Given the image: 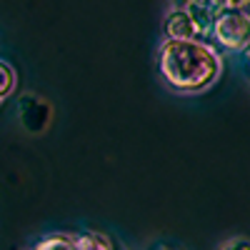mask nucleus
<instances>
[{
	"mask_svg": "<svg viewBox=\"0 0 250 250\" xmlns=\"http://www.w3.org/2000/svg\"><path fill=\"white\" fill-rule=\"evenodd\" d=\"M158 70L170 90L195 95L223 75V55L205 40H165L158 50Z\"/></svg>",
	"mask_w": 250,
	"mask_h": 250,
	"instance_id": "1",
	"label": "nucleus"
},
{
	"mask_svg": "<svg viewBox=\"0 0 250 250\" xmlns=\"http://www.w3.org/2000/svg\"><path fill=\"white\" fill-rule=\"evenodd\" d=\"M210 45L228 53H248L250 48V10L220 8L210 30Z\"/></svg>",
	"mask_w": 250,
	"mask_h": 250,
	"instance_id": "2",
	"label": "nucleus"
},
{
	"mask_svg": "<svg viewBox=\"0 0 250 250\" xmlns=\"http://www.w3.org/2000/svg\"><path fill=\"white\" fill-rule=\"evenodd\" d=\"M165 40H200L193 18L185 10H170L165 15Z\"/></svg>",
	"mask_w": 250,
	"mask_h": 250,
	"instance_id": "3",
	"label": "nucleus"
},
{
	"mask_svg": "<svg viewBox=\"0 0 250 250\" xmlns=\"http://www.w3.org/2000/svg\"><path fill=\"white\" fill-rule=\"evenodd\" d=\"M73 243H75V250H115V243L105 233H95V230L73 235Z\"/></svg>",
	"mask_w": 250,
	"mask_h": 250,
	"instance_id": "4",
	"label": "nucleus"
},
{
	"mask_svg": "<svg viewBox=\"0 0 250 250\" xmlns=\"http://www.w3.org/2000/svg\"><path fill=\"white\" fill-rule=\"evenodd\" d=\"M33 250H75V243H73V235H65V233H53V235H45L40 238Z\"/></svg>",
	"mask_w": 250,
	"mask_h": 250,
	"instance_id": "5",
	"label": "nucleus"
},
{
	"mask_svg": "<svg viewBox=\"0 0 250 250\" xmlns=\"http://www.w3.org/2000/svg\"><path fill=\"white\" fill-rule=\"evenodd\" d=\"M15 88V70L8 65V62L0 60V103H3Z\"/></svg>",
	"mask_w": 250,
	"mask_h": 250,
	"instance_id": "6",
	"label": "nucleus"
},
{
	"mask_svg": "<svg viewBox=\"0 0 250 250\" xmlns=\"http://www.w3.org/2000/svg\"><path fill=\"white\" fill-rule=\"evenodd\" d=\"M208 3H218V0H173V8L175 10H190V8L208 5Z\"/></svg>",
	"mask_w": 250,
	"mask_h": 250,
	"instance_id": "7",
	"label": "nucleus"
},
{
	"mask_svg": "<svg viewBox=\"0 0 250 250\" xmlns=\"http://www.w3.org/2000/svg\"><path fill=\"white\" fill-rule=\"evenodd\" d=\"M220 250H250V240L248 238H233L220 245Z\"/></svg>",
	"mask_w": 250,
	"mask_h": 250,
	"instance_id": "8",
	"label": "nucleus"
},
{
	"mask_svg": "<svg viewBox=\"0 0 250 250\" xmlns=\"http://www.w3.org/2000/svg\"><path fill=\"white\" fill-rule=\"evenodd\" d=\"M223 8H235V10H250V0H218Z\"/></svg>",
	"mask_w": 250,
	"mask_h": 250,
	"instance_id": "9",
	"label": "nucleus"
},
{
	"mask_svg": "<svg viewBox=\"0 0 250 250\" xmlns=\"http://www.w3.org/2000/svg\"><path fill=\"white\" fill-rule=\"evenodd\" d=\"M148 250H180V248H175V245H170V243H155V245H150Z\"/></svg>",
	"mask_w": 250,
	"mask_h": 250,
	"instance_id": "10",
	"label": "nucleus"
},
{
	"mask_svg": "<svg viewBox=\"0 0 250 250\" xmlns=\"http://www.w3.org/2000/svg\"><path fill=\"white\" fill-rule=\"evenodd\" d=\"M248 75H250V58H248Z\"/></svg>",
	"mask_w": 250,
	"mask_h": 250,
	"instance_id": "11",
	"label": "nucleus"
},
{
	"mask_svg": "<svg viewBox=\"0 0 250 250\" xmlns=\"http://www.w3.org/2000/svg\"><path fill=\"white\" fill-rule=\"evenodd\" d=\"M248 58H250V48H248Z\"/></svg>",
	"mask_w": 250,
	"mask_h": 250,
	"instance_id": "12",
	"label": "nucleus"
}]
</instances>
